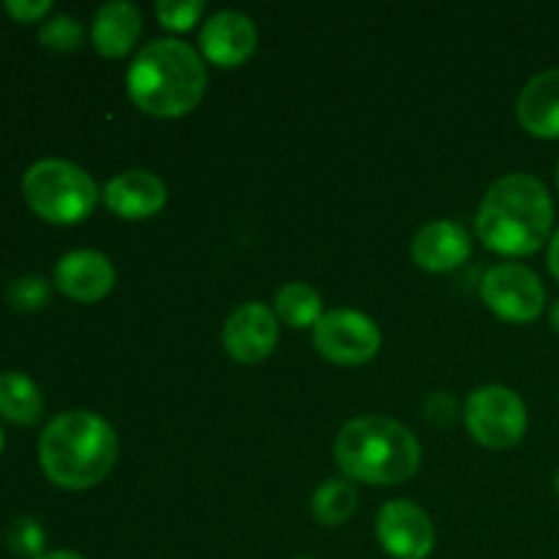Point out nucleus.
Here are the masks:
<instances>
[{
	"mask_svg": "<svg viewBox=\"0 0 559 559\" xmlns=\"http://www.w3.org/2000/svg\"><path fill=\"white\" fill-rule=\"evenodd\" d=\"M478 238L502 257H530L551 238L555 202L535 175L511 173L486 191L478 207Z\"/></svg>",
	"mask_w": 559,
	"mask_h": 559,
	"instance_id": "nucleus-1",
	"label": "nucleus"
},
{
	"mask_svg": "<svg viewBox=\"0 0 559 559\" xmlns=\"http://www.w3.org/2000/svg\"><path fill=\"white\" fill-rule=\"evenodd\" d=\"M38 462L60 489H93L118 462V435L96 413L71 409L55 415L38 437Z\"/></svg>",
	"mask_w": 559,
	"mask_h": 559,
	"instance_id": "nucleus-2",
	"label": "nucleus"
},
{
	"mask_svg": "<svg viewBox=\"0 0 559 559\" xmlns=\"http://www.w3.org/2000/svg\"><path fill=\"white\" fill-rule=\"evenodd\" d=\"M207 85V71L194 47L178 38L151 41L129 66L126 87L136 107L151 118H183Z\"/></svg>",
	"mask_w": 559,
	"mask_h": 559,
	"instance_id": "nucleus-3",
	"label": "nucleus"
},
{
	"mask_svg": "<svg viewBox=\"0 0 559 559\" xmlns=\"http://www.w3.org/2000/svg\"><path fill=\"white\" fill-rule=\"evenodd\" d=\"M336 464L347 478L371 486H396L420 467V442L399 420L382 415L355 418L338 431Z\"/></svg>",
	"mask_w": 559,
	"mask_h": 559,
	"instance_id": "nucleus-4",
	"label": "nucleus"
},
{
	"mask_svg": "<svg viewBox=\"0 0 559 559\" xmlns=\"http://www.w3.org/2000/svg\"><path fill=\"white\" fill-rule=\"evenodd\" d=\"M22 197L38 218L58 227H71L96 211L98 186L76 164L63 158H41L22 178Z\"/></svg>",
	"mask_w": 559,
	"mask_h": 559,
	"instance_id": "nucleus-5",
	"label": "nucleus"
},
{
	"mask_svg": "<svg viewBox=\"0 0 559 559\" xmlns=\"http://www.w3.org/2000/svg\"><path fill=\"white\" fill-rule=\"evenodd\" d=\"M469 437L491 451H506L522 442L527 431V407L522 396L506 385H484L469 393L464 404Z\"/></svg>",
	"mask_w": 559,
	"mask_h": 559,
	"instance_id": "nucleus-6",
	"label": "nucleus"
},
{
	"mask_svg": "<svg viewBox=\"0 0 559 559\" xmlns=\"http://www.w3.org/2000/svg\"><path fill=\"white\" fill-rule=\"evenodd\" d=\"M380 328L371 317L353 309L325 311L314 325V347L336 366H364L380 353Z\"/></svg>",
	"mask_w": 559,
	"mask_h": 559,
	"instance_id": "nucleus-7",
	"label": "nucleus"
},
{
	"mask_svg": "<svg viewBox=\"0 0 559 559\" xmlns=\"http://www.w3.org/2000/svg\"><path fill=\"white\" fill-rule=\"evenodd\" d=\"M480 298L500 320L533 322L544 311L546 289L527 265L500 262L480 282Z\"/></svg>",
	"mask_w": 559,
	"mask_h": 559,
	"instance_id": "nucleus-8",
	"label": "nucleus"
},
{
	"mask_svg": "<svg viewBox=\"0 0 559 559\" xmlns=\"http://www.w3.org/2000/svg\"><path fill=\"white\" fill-rule=\"evenodd\" d=\"M377 538L393 559H426L435 551V522L409 500H391L377 513Z\"/></svg>",
	"mask_w": 559,
	"mask_h": 559,
	"instance_id": "nucleus-9",
	"label": "nucleus"
},
{
	"mask_svg": "<svg viewBox=\"0 0 559 559\" xmlns=\"http://www.w3.org/2000/svg\"><path fill=\"white\" fill-rule=\"evenodd\" d=\"M224 349L243 366L271 358L278 344V317L265 304H243L224 322Z\"/></svg>",
	"mask_w": 559,
	"mask_h": 559,
	"instance_id": "nucleus-10",
	"label": "nucleus"
},
{
	"mask_svg": "<svg viewBox=\"0 0 559 559\" xmlns=\"http://www.w3.org/2000/svg\"><path fill=\"white\" fill-rule=\"evenodd\" d=\"M257 27L240 11H218L205 22L200 33V49L211 63L222 69L243 66L257 49Z\"/></svg>",
	"mask_w": 559,
	"mask_h": 559,
	"instance_id": "nucleus-11",
	"label": "nucleus"
},
{
	"mask_svg": "<svg viewBox=\"0 0 559 559\" xmlns=\"http://www.w3.org/2000/svg\"><path fill=\"white\" fill-rule=\"evenodd\" d=\"M55 287L71 300L96 304L107 298L115 287V267L104 254L91 249L69 251L55 267Z\"/></svg>",
	"mask_w": 559,
	"mask_h": 559,
	"instance_id": "nucleus-12",
	"label": "nucleus"
},
{
	"mask_svg": "<svg viewBox=\"0 0 559 559\" xmlns=\"http://www.w3.org/2000/svg\"><path fill=\"white\" fill-rule=\"evenodd\" d=\"M104 205L120 218L142 222V218L156 216L167 205V186L162 178L145 169H129L120 173L104 186Z\"/></svg>",
	"mask_w": 559,
	"mask_h": 559,
	"instance_id": "nucleus-13",
	"label": "nucleus"
},
{
	"mask_svg": "<svg viewBox=\"0 0 559 559\" xmlns=\"http://www.w3.org/2000/svg\"><path fill=\"white\" fill-rule=\"evenodd\" d=\"M415 265L429 273H451L462 267L473 254V238L456 222H431L413 238Z\"/></svg>",
	"mask_w": 559,
	"mask_h": 559,
	"instance_id": "nucleus-14",
	"label": "nucleus"
},
{
	"mask_svg": "<svg viewBox=\"0 0 559 559\" xmlns=\"http://www.w3.org/2000/svg\"><path fill=\"white\" fill-rule=\"evenodd\" d=\"M519 123L540 140H559V69L535 74L516 102Z\"/></svg>",
	"mask_w": 559,
	"mask_h": 559,
	"instance_id": "nucleus-15",
	"label": "nucleus"
},
{
	"mask_svg": "<svg viewBox=\"0 0 559 559\" xmlns=\"http://www.w3.org/2000/svg\"><path fill=\"white\" fill-rule=\"evenodd\" d=\"M142 33V16L136 5L126 0H109L96 11L93 20V47L104 58H126L134 49L136 38Z\"/></svg>",
	"mask_w": 559,
	"mask_h": 559,
	"instance_id": "nucleus-16",
	"label": "nucleus"
},
{
	"mask_svg": "<svg viewBox=\"0 0 559 559\" xmlns=\"http://www.w3.org/2000/svg\"><path fill=\"white\" fill-rule=\"evenodd\" d=\"M44 413V399L36 382L22 371L0 374V415L11 424L33 426Z\"/></svg>",
	"mask_w": 559,
	"mask_h": 559,
	"instance_id": "nucleus-17",
	"label": "nucleus"
},
{
	"mask_svg": "<svg viewBox=\"0 0 559 559\" xmlns=\"http://www.w3.org/2000/svg\"><path fill=\"white\" fill-rule=\"evenodd\" d=\"M322 298L304 282L284 284L276 293V317L289 328H314L322 320Z\"/></svg>",
	"mask_w": 559,
	"mask_h": 559,
	"instance_id": "nucleus-18",
	"label": "nucleus"
},
{
	"mask_svg": "<svg viewBox=\"0 0 559 559\" xmlns=\"http://www.w3.org/2000/svg\"><path fill=\"white\" fill-rule=\"evenodd\" d=\"M358 508V491L349 480H325L320 489L314 491L311 500V511L314 519L325 527H342Z\"/></svg>",
	"mask_w": 559,
	"mask_h": 559,
	"instance_id": "nucleus-19",
	"label": "nucleus"
},
{
	"mask_svg": "<svg viewBox=\"0 0 559 559\" xmlns=\"http://www.w3.org/2000/svg\"><path fill=\"white\" fill-rule=\"evenodd\" d=\"M38 41L41 47L52 49V52H74L82 44V25L76 16L60 14L55 20H47L38 31Z\"/></svg>",
	"mask_w": 559,
	"mask_h": 559,
	"instance_id": "nucleus-20",
	"label": "nucleus"
},
{
	"mask_svg": "<svg viewBox=\"0 0 559 559\" xmlns=\"http://www.w3.org/2000/svg\"><path fill=\"white\" fill-rule=\"evenodd\" d=\"M205 3L202 0H162L156 3V16L167 31L186 33L200 22Z\"/></svg>",
	"mask_w": 559,
	"mask_h": 559,
	"instance_id": "nucleus-21",
	"label": "nucleus"
},
{
	"mask_svg": "<svg viewBox=\"0 0 559 559\" xmlns=\"http://www.w3.org/2000/svg\"><path fill=\"white\" fill-rule=\"evenodd\" d=\"M9 546L14 555L38 559L41 555H47V551H44V546H47V533H44V527L36 519H16L9 530Z\"/></svg>",
	"mask_w": 559,
	"mask_h": 559,
	"instance_id": "nucleus-22",
	"label": "nucleus"
},
{
	"mask_svg": "<svg viewBox=\"0 0 559 559\" xmlns=\"http://www.w3.org/2000/svg\"><path fill=\"white\" fill-rule=\"evenodd\" d=\"M5 298L16 311H38L49 300V284L41 276H22L9 284Z\"/></svg>",
	"mask_w": 559,
	"mask_h": 559,
	"instance_id": "nucleus-23",
	"label": "nucleus"
},
{
	"mask_svg": "<svg viewBox=\"0 0 559 559\" xmlns=\"http://www.w3.org/2000/svg\"><path fill=\"white\" fill-rule=\"evenodd\" d=\"M3 11L16 22H38L52 11L49 0H5Z\"/></svg>",
	"mask_w": 559,
	"mask_h": 559,
	"instance_id": "nucleus-24",
	"label": "nucleus"
},
{
	"mask_svg": "<svg viewBox=\"0 0 559 559\" xmlns=\"http://www.w3.org/2000/svg\"><path fill=\"white\" fill-rule=\"evenodd\" d=\"M549 271L559 282V229L555 233V238L549 240Z\"/></svg>",
	"mask_w": 559,
	"mask_h": 559,
	"instance_id": "nucleus-25",
	"label": "nucleus"
},
{
	"mask_svg": "<svg viewBox=\"0 0 559 559\" xmlns=\"http://www.w3.org/2000/svg\"><path fill=\"white\" fill-rule=\"evenodd\" d=\"M38 559H85V557L76 555V551H47V555H41Z\"/></svg>",
	"mask_w": 559,
	"mask_h": 559,
	"instance_id": "nucleus-26",
	"label": "nucleus"
},
{
	"mask_svg": "<svg viewBox=\"0 0 559 559\" xmlns=\"http://www.w3.org/2000/svg\"><path fill=\"white\" fill-rule=\"evenodd\" d=\"M551 328L559 333V300L555 306H551Z\"/></svg>",
	"mask_w": 559,
	"mask_h": 559,
	"instance_id": "nucleus-27",
	"label": "nucleus"
},
{
	"mask_svg": "<svg viewBox=\"0 0 559 559\" xmlns=\"http://www.w3.org/2000/svg\"><path fill=\"white\" fill-rule=\"evenodd\" d=\"M5 448V437H3V426H0V453H3Z\"/></svg>",
	"mask_w": 559,
	"mask_h": 559,
	"instance_id": "nucleus-28",
	"label": "nucleus"
},
{
	"mask_svg": "<svg viewBox=\"0 0 559 559\" xmlns=\"http://www.w3.org/2000/svg\"><path fill=\"white\" fill-rule=\"evenodd\" d=\"M555 486H557V495H559V469H557V478H555Z\"/></svg>",
	"mask_w": 559,
	"mask_h": 559,
	"instance_id": "nucleus-29",
	"label": "nucleus"
},
{
	"mask_svg": "<svg viewBox=\"0 0 559 559\" xmlns=\"http://www.w3.org/2000/svg\"><path fill=\"white\" fill-rule=\"evenodd\" d=\"M557 186H559V164H557Z\"/></svg>",
	"mask_w": 559,
	"mask_h": 559,
	"instance_id": "nucleus-30",
	"label": "nucleus"
},
{
	"mask_svg": "<svg viewBox=\"0 0 559 559\" xmlns=\"http://www.w3.org/2000/svg\"><path fill=\"white\" fill-rule=\"evenodd\" d=\"M295 559H306V557H295Z\"/></svg>",
	"mask_w": 559,
	"mask_h": 559,
	"instance_id": "nucleus-31",
	"label": "nucleus"
}]
</instances>
